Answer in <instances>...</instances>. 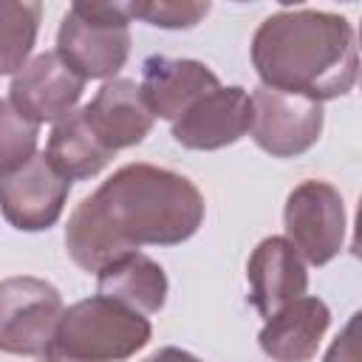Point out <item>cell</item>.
Segmentation results:
<instances>
[{"label":"cell","instance_id":"1","mask_svg":"<svg viewBox=\"0 0 362 362\" xmlns=\"http://www.w3.org/2000/svg\"><path fill=\"white\" fill-rule=\"evenodd\" d=\"M206 215L201 189L181 173L156 164H124L68 215V257L88 274L139 246H178Z\"/></svg>","mask_w":362,"mask_h":362},{"label":"cell","instance_id":"2","mask_svg":"<svg viewBox=\"0 0 362 362\" xmlns=\"http://www.w3.org/2000/svg\"><path fill=\"white\" fill-rule=\"evenodd\" d=\"M252 65L266 88L328 102L359 79V40L334 11L280 8L252 37Z\"/></svg>","mask_w":362,"mask_h":362},{"label":"cell","instance_id":"3","mask_svg":"<svg viewBox=\"0 0 362 362\" xmlns=\"http://www.w3.org/2000/svg\"><path fill=\"white\" fill-rule=\"evenodd\" d=\"M150 337L153 325L141 311L93 294L65 308L51 348L82 362H124L147 348Z\"/></svg>","mask_w":362,"mask_h":362},{"label":"cell","instance_id":"4","mask_svg":"<svg viewBox=\"0 0 362 362\" xmlns=\"http://www.w3.org/2000/svg\"><path fill=\"white\" fill-rule=\"evenodd\" d=\"M127 3H74L57 31V54L82 79H116L130 57Z\"/></svg>","mask_w":362,"mask_h":362},{"label":"cell","instance_id":"5","mask_svg":"<svg viewBox=\"0 0 362 362\" xmlns=\"http://www.w3.org/2000/svg\"><path fill=\"white\" fill-rule=\"evenodd\" d=\"M65 314L62 294L40 277H6L0 286V348L3 354L40 356L54 345Z\"/></svg>","mask_w":362,"mask_h":362},{"label":"cell","instance_id":"6","mask_svg":"<svg viewBox=\"0 0 362 362\" xmlns=\"http://www.w3.org/2000/svg\"><path fill=\"white\" fill-rule=\"evenodd\" d=\"M286 238L311 266L331 263L345 240V204L337 187L308 178L297 184L283 206Z\"/></svg>","mask_w":362,"mask_h":362},{"label":"cell","instance_id":"7","mask_svg":"<svg viewBox=\"0 0 362 362\" xmlns=\"http://www.w3.org/2000/svg\"><path fill=\"white\" fill-rule=\"evenodd\" d=\"M252 105L255 119L249 136L263 153L274 158H294L320 141L325 122L320 102L260 85L252 93Z\"/></svg>","mask_w":362,"mask_h":362},{"label":"cell","instance_id":"8","mask_svg":"<svg viewBox=\"0 0 362 362\" xmlns=\"http://www.w3.org/2000/svg\"><path fill=\"white\" fill-rule=\"evenodd\" d=\"M85 85L88 79H82L54 48L37 54L17 76H11L6 99L20 116L31 119L34 124H57L74 113Z\"/></svg>","mask_w":362,"mask_h":362},{"label":"cell","instance_id":"9","mask_svg":"<svg viewBox=\"0 0 362 362\" xmlns=\"http://www.w3.org/2000/svg\"><path fill=\"white\" fill-rule=\"evenodd\" d=\"M68 192L71 181L51 167L45 153H37L20 170L0 175L3 218L20 232L51 229L68 204Z\"/></svg>","mask_w":362,"mask_h":362},{"label":"cell","instance_id":"10","mask_svg":"<svg viewBox=\"0 0 362 362\" xmlns=\"http://www.w3.org/2000/svg\"><path fill=\"white\" fill-rule=\"evenodd\" d=\"M255 105L246 88L221 85L201 96L178 122H173V139L187 150H221L240 141L252 130Z\"/></svg>","mask_w":362,"mask_h":362},{"label":"cell","instance_id":"11","mask_svg":"<svg viewBox=\"0 0 362 362\" xmlns=\"http://www.w3.org/2000/svg\"><path fill=\"white\" fill-rule=\"evenodd\" d=\"M246 280L249 303L260 317L269 320L288 303L305 297L308 269L288 238L269 235L252 249L246 260Z\"/></svg>","mask_w":362,"mask_h":362},{"label":"cell","instance_id":"12","mask_svg":"<svg viewBox=\"0 0 362 362\" xmlns=\"http://www.w3.org/2000/svg\"><path fill=\"white\" fill-rule=\"evenodd\" d=\"M141 93L156 119L178 122L201 96L221 88L215 71L198 59L153 54L141 62Z\"/></svg>","mask_w":362,"mask_h":362},{"label":"cell","instance_id":"13","mask_svg":"<svg viewBox=\"0 0 362 362\" xmlns=\"http://www.w3.org/2000/svg\"><path fill=\"white\" fill-rule=\"evenodd\" d=\"M90 130L107 150H124L141 144L144 136L153 130V110L141 93L136 79H110L105 82L96 96L82 107Z\"/></svg>","mask_w":362,"mask_h":362},{"label":"cell","instance_id":"14","mask_svg":"<svg viewBox=\"0 0 362 362\" xmlns=\"http://www.w3.org/2000/svg\"><path fill=\"white\" fill-rule=\"evenodd\" d=\"M331 325V308L320 297H300L280 308L257 334L260 351L272 362H311Z\"/></svg>","mask_w":362,"mask_h":362},{"label":"cell","instance_id":"15","mask_svg":"<svg viewBox=\"0 0 362 362\" xmlns=\"http://www.w3.org/2000/svg\"><path fill=\"white\" fill-rule=\"evenodd\" d=\"M96 288L99 294L119 300L141 314H156L167 303L170 283L164 269L150 255L127 252L96 274Z\"/></svg>","mask_w":362,"mask_h":362},{"label":"cell","instance_id":"16","mask_svg":"<svg viewBox=\"0 0 362 362\" xmlns=\"http://www.w3.org/2000/svg\"><path fill=\"white\" fill-rule=\"evenodd\" d=\"M113 156L116 153L107 150L99 141V136L90 130L82 107L74 110L71 116H65L62 122H57L51 127V136L45 144V158L68 181H82V178L99 175L110 164Z\"/></svg>","mask_w":362,"mask_h":362},{"label":"cell","instance_id":"17","mask_svg":"<svg viewBox=\"0 0 362 362\" xmlns=\"http://www.w3.org/2000/svg\"><path fill=\"white\" fill-rule=\"evenodd\" d=\"M40 17H42V6L40 3H17V0H6L0 8V74L6 76H17L31 59V48L37 42V31H40Z\"/></svg>","mask_w":362,"mask_h":362},{"label":"cell","instance_id":"18","mask_svg":"<svg viewBox=\"0 0 362 362\" xmlns=\"http://www.w3.org/2000/svg\"><path fill=\"white\" fill-rule=\"evenodd\" d=\"M40 124L20 116L8 99L0 102V175H8L37 156Z\"/></svg>","mask_w":362,"mask_h":362},{"label":"cell","instance_id":"19","mask_svg":"<svg viewBox=\"0 0 362 362\" xmlns=\"http://www.w3.org/2000/svg\"><path fill=\"white\" fill-rule=\"evenodd\" d=\"M209 3H195V0H147V3H127L130 17L144 20L147 25L156 28H170V31H181V28H195L206 14H209Z\"/></svg>","mask_w":362,"mask_h":362},{"label":"cell","instance_id":"20","mask_svg":"<svg viewBox=\"0 0 362 362\" xmlns=\"http://www.w3.org/2000/svg\"><path fill=\"white\" fill-rule=\"evenodd\" d=\"M322 362H362V308L354 311L342 331L334 337Z\"/></svg>","mask_w":362,"mask_h":362},{"label":"cell","instance_id":"21","mask_svg":"<svg viewBox=\"0 0 362 362\" xmlns=\"http://www.w3.org/2000/svg\"><path fill=\"white\" fill-rule=\"evenodd\" d=\"M144 362H201L195 354L184 351V348H175V345H167V348H158L156 354H150Z\"/></svg>","mask_w":362,"mask_h":362},{"label":"cell","instance_id":"22","mask_svg":"<svg viewBox=\"0 0 362 362\" xmlns=\"http://www.w3.org/2000/svg\"><path fill=\"white\" fill-rule=\"evenodd\" d=\"M351 255L362 260V195L356 204V218H354V235H351Z\"/></svg>","mask_w":362,"mask_h":362},{"label":"cell","instance_id":"23","mask_svg":"<svg viewBox=\"0 0 362 362\" xmlns=\"http://www.w3.org/2000/svg\"><path fill=\"white\" fill-rule=\"evenodd\" d=\"M37 362H82V359H74V356L59 354L57 348H48V351H42V354L37 356Z\"/></svg>","mask_w":362,"mask_h":362},{"label":"cell","instance_id":"24","mask_svg":"<svg viewBox=\"0 0 362 362\" xmlns=\"http://www.w3.org/2000/svg\"><path fill=\"white\" fill-rule=\"evenodd\" d=\"M356 40H359V48H362V23H359V37Z\"/></svg>","mask_w":362,"mask_h":362}]
</instances>
